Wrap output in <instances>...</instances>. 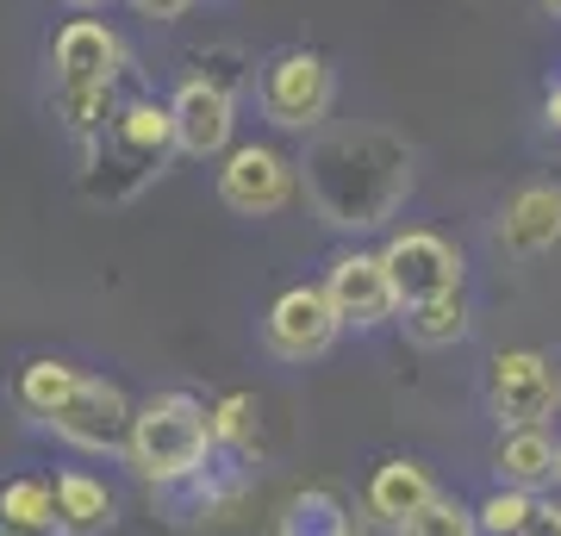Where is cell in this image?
<instances>
[{"label":"cell","mask_w":561,"mask_h":536,"mask_svg":"<svg viewBox=\"0 0 561 536\" xmlns=\"http://www.w3.org/2000/svg\"><path fill=\"white\" fill-rule=\"evenodd\" d=\"M500 243L512 256H549L561 243V187L556 181H530L505 199L500 213Z\"/></svg>","instance_id":"13"},{"label":"cell","mask_w":561,"mask_h":536,"mask_svg":"<svg viewBox=\"0 0 561 536\" xmlns=\"http://www.w3.org/2000/svg\"><path fill=\"white\" fill-rule=\"evenodd\" d=\"M542 119H549V125H556V132H561V81H556V88H549V94H542Z\"/></svg>","instance_id":"27"},{"label":"cell","mask_w":561,"mask_h":536,"mask_svg":"<svg viewBox=\"0 0 561 536\" xmlns=\"http://www.w3.org/2000/svg\"><path fill=\"white\" fill-rule=\"evenodd\" d=\"M368 512L381 517V524H393L400 531L405 517H419L431 499H437V487H431V475H424L419 461H405V456H393V461H381L375 475H368Z\"/></svg>","instance_id":"15"},{"label":"cell","mask_w":561,"mask_h":536,"mask_svg":"<svg viewBox=\"0 0 561 536\" xmlns=\"http://www.w3.org/2000/svg\"><path fill=\"white\" fill-rule=\"evenodd\" d=\"M524 536H561V505H556V499H537V512H530Z\"/></svg>","instance_id":"25"},{"label":"cell","mask_w":561,"mask_h":536,"mask_svg":"<svg viewBox=\"0 0 561 536\" xmlns=\"http://www.w3.org/2000/svg\"><path fill=\"white\" fill-rule=\"evenodd\" d=\"M542 13H556V20H561V0H542Z\"/></svg>","instance_id":"28"},{"label":"cell","mask_w":561,"mask_h":536,"mask_svg":"<svg viewBox=\"0 0 561 536\" xmlns=\"http://www.w3.org/2000/svg\"><path fill=\"white\" fill-rule=\"evenodd\" d=\"M50 487H57L62 536H106L113 524H119V499L106 493V480H94V475H81V468H69V475H57Z\"/></svg>","instance_id":"17"},{"label":"cell","mask_w":561,"mask_h":536,"mask_svg":"<svg viewBox=\"0 0 561 536\" xmlns=\"http://www.w3.org/2000/svg\"><path fill=\"white\" fill-rule=\"evenodd\" d=\"M50 62H57V88H113L125 69V44L101 20H69L50 44Z\"/></svg>","instance_id":"12"},{"label":"cell","mask_w":561,"mask_h":536,"mask_svg":"<svg viewBox=\"0 0 561 536\" xmlns=\"http://www.w3.org/2000/svg\"><path fill=\"white\" fill-rule=\"evenodd\" d=\"M219 199L231 213H243V219H268V213H280L294 199V162L280 150H268V144H243L219 169Z\"/></svg>","instance_id":"10"},{"label":"cell","mask_w":561,"mask_h":536,"mask_svg":"<svg viewBox=\"0 0 561 536\" xmlns=\"http://www.w3.org/2000/svg\"><path fill=\"white\" fill-rule=\"evenodd\" d=\"M400 536H481V512H468V505H456V499H431L419 517H405Z\"/></svg>","instance_id":"23"},{"label":"cell","mask_w":561,"mask_h":536,"mask_svg":"<svg viewBox=\"0 0 561 536\" xmlns=\"http://www.w3.org/2000/svg\"><path fill=\"white\" fill-rule=\"evenodd\" d=\"M213 456H219L213 406H201L194 394H157L138 406L125 461H131V475L144 487H187Z\"/></svg>","instance_id":"3"},{"label":"cell","mask_w":561,"mask_h":536,"mask_svg":"<svg viewBox=\"0 0 561 536\" xmlns=\"http://www.w3.org/2000/svg\"><path fill=\"white\" fill-rule=\"evenodd\" d=\"M493 468H500V487H524V493H537V487L561 480V443L549 437L542 424L500 431V443H493Z\"/></svg>","instance_id":"14"},{"label":"cell","mask_w":561,"mask_h":536,"mask_svg":"<svg viewBox=\"0 0 561 536\" xmlns=\"http://www.w3.org/2000/svg\"><path fill=\"white\" fill-rule=\"evenodd\" d=\"M556 406H561V375L542 350H500L486 362V412L500 418V431L549 424Z\"/></svg>","instance_id":"5"},{"label":"cell","mask_w":561,"mask_h":536,"mask_svg":"<svg viewBox=\"0 0 561 536\" xmlns=\"http://www.w3.org/2000/svg\"><path fill=\"white\" fill-rule=\"evenodd\" d=\"M175 113L162 100H125L119 119L106 125L94 144H81V194L88 199H138L162 175V162L175 157Z\"/></svg>","instance_id":"2"},{"label":"cell","mask_w":561,"mask_h":536,"mask_svg":"<svg viewBox=\"0 0 561 536\" xmlns=\"http://www.w3.org/2000/svg\"><path fill=\"white\" fill-rule=\"evenodd\" d=\"M76 380H81V368H69V362H57V356H38V362H25V368H20L13 399H20L32 418H50L62 399L76 394Z\"/></svg>","instance_id":"20"},{"label":"cell","mask_w":561,"mask_h":536,"mask_svg":"<svg viewBox=\"0 0 561 536\" xmlns=\"http://www.w3.org/2000/svg\"><path fill=\"white\" fill-rule=\"evenodd\" d=\"M169 113H175V144L181 157H225L231 150V132H238V100L231 88L213 76H187L169 100Z\"/></svg>","instance_id":"9"},{"label":"cell","mask_w":561,"mask_h":536,"mask_svg":"<svg viewBox=\"0 0 561 536\" xmlns=\"http://www.w3.org/2000/svg\"><path fill=\"white\" fill-rule=\"evenodd\" d=\"M44 424H50L62 443L88 449V456H125V449H131V424H138V412H131V399H125L113 380L81 375L76 394L62 399Z\"/></svg>","instance_id":"6"},{"label":"cell","mask_w":561,"mask_h":536,"mask_svg":"<svg viewBox=\"0 0 561 536\" xmlns=\"http://www.w3.org/2000/svg\"><path fill=\"white\" fill-rule=\"evenodd\" d=\"M69 7H106V0H69Z\"/></svg>","instance_id":"29"},{"label":"cell","mask_w":561,"mask_h":536,"mask_svg":"<svg viewBox=\"0 0 561 536\" xmlns=\"http://www.w3.org/2000/svg\"><path fill=\"white\" fill-rule=\"evenodd\" d=\"M280 536H356V524H350L343 493H331V487H306V493L287 499Z\"/></svg>","instance_id":"18"},{"label":"cell","mask_w":561,"mask_h":536,"mask_svg":"<svg viewBox=\"0 0 561 536\" xmlns=\"http://www.w3.org/2000/svg\"><path fill=\"white\" fill-rule=\"evenodd\" d=\"M256 100H262V119L280 125V132H319L331 100H337L331 62L319 50H280V57L262 62Z\"/></svg>","instance_id":"4"},{"label":"cell","mask_w":561,"mask_h":536,"mask_svg":"<svg viewBox=\"0 0 561 536\" xmlns=\"http://www.w3.org/2000/svg\"><path fill=\"white\" fill-rule=\"evenodd\" d=\"M306 199L319 206L324 225L337 231H375L400 213L412 194V150L393 132L356 125V132H324L306 150Z\"/></svg>","instance_id":"1"},{"label":"cell","mask_w":561,"mask_h":536,"mask_svg":"<svg viewBox=\"0 0 561 536\" xmlns=\"http://www.w3.org/2000/svg\"><path fill=\"white\" fill-rule=\"evenodd\" d=\"M131 7H138L144 20L169 25V20H181V13H187V7H194V0H131Z\"/></svg>","instance_id":"26"},{"label":"cell","mask_w":561,"mask_h":536,"mask_svg":"<svg viewBox=\"0 0 561 536\" xmlns=\"http://www.w3.org/2000/svg\"><path fill=\"white\" fill-rule=\"evenodd\" d=\"M57 119L69 125L76 144H94L119 119V100H113V88H57Z\"/></svg>","instance_id":"21"},{"label":"cell","mask_w":561,"mask_h":536,"mask_svg":"<svg viewBox=\"0 0 561 536\" xmlns=\"http://www.w3.org/2000/svg\"><path fill=\"white\" fill-rule=\"evenodd\" d=\"M0 536H62L57 487L38 475L0 480Z\"/></svg>","instance_id":"16"},{"label":"cell","mask_w":561,"mask_h":536,"mask_svg":"<svg viewBox=\"0 0 561 536\" xmlns=\"http://www.w3.org/2000/svg\"><path fill=\"white\" fill-rule=\"evenodd\" d=\"M381 262H387V275H393V287H400V306L461 294V256L437 231H400V238H387Z\"/></svg>","instance_id":"11"},{"label":"cell","mask_w":561,"mask_h":536,"mask_svg":"<svg viewBox=\"0 0 561 536\" xmlns=\"http://www.w3.org/2000/svg\"><path fill=\"white\" fill-rule=\"evenodd\" d=\"M343 318L324 294V281H300V287H287V294L268 306L262 318V343L275 350L280 362H319L331 343H337Z\"/></svg>","instance_id":"7"},{"label":"cell","mask_w":561,"mask_h":536,"mask_svg":"<svg viewBox=\"0 0 561 536\" xmlns=\"http://www.w3.org/2000/svg\"><path fill=\"white\" fill-rule=\"evenodd\" d=\"M405 338L419 343V350H449V343H461L468 338V299L443 294V299L405 306Z\"/></svg>","instance_id":"19"},{"label":"cell","mask_w":561,"mask_h":536,"mask_svg":"<svg viewBox=\"0 0 561 536\" xmlns=\"http://www.w3.org/2000/svg\"><path fill=\"white\" fill-rule=\"evenodd\" d=\"M213 437H219V456H250L262 437V406L256 394H225L213 406Z\"/></svg>","instance_id":"22"},{"label":"cell","mask_w":561,"mask_h":536,"mask_svg":"<svg viewBox=\"0 0 561 536\" xmlns=\"http://www.w3.org/2000/svg\"><path fill=\"white\" fill-rule=\"evenodd\" d=\"M324 294L337 306L343 331H381L393 312H405L400 287L387 275V262L368 256V250H343V256L331 262V275H324Z\"/></svg>","instance_id":"8"},{"label":"cell","mask_w":561,"mask_h":536,"mask_svg":"<svg viewBox=\"0 0 561 536\" xmlns=\"http://www.w3.org/2000/svg\"><path fill=\"white\" fill-rule=\"evenodd\" d=\"M537 512V493H524V487H500V493L481 499V536H524Z\"/></svg>","instance_id":"24"}]
</instances>
